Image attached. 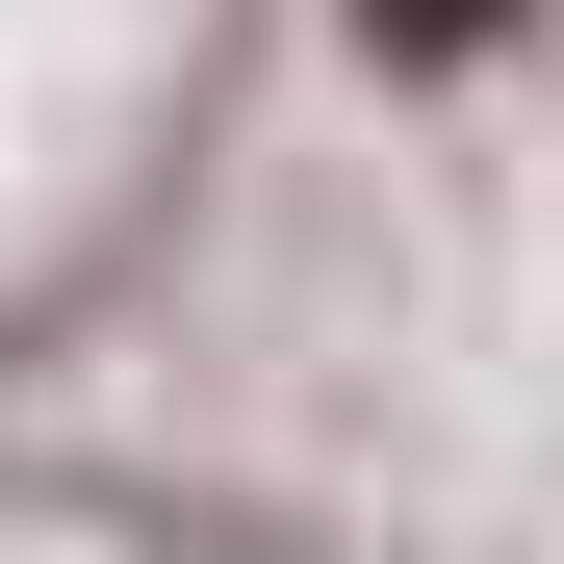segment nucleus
Wrapping results in <instances>:
<instances>
[{
	"instance_id": "obj_1",
	"label": "nucleus",
	"mask_w": 564,
	"mask_h": 564,
	"mask_svg": "<svg viewBox=\"0 0 564 564\" xmlns=\"http://www.w3.org/2000/svg\"><path fill=\"white\" fill-rule=\"evenodd\" d=\"M513 0H359V52H488Z\"/></svg>"
}]
</instances>
